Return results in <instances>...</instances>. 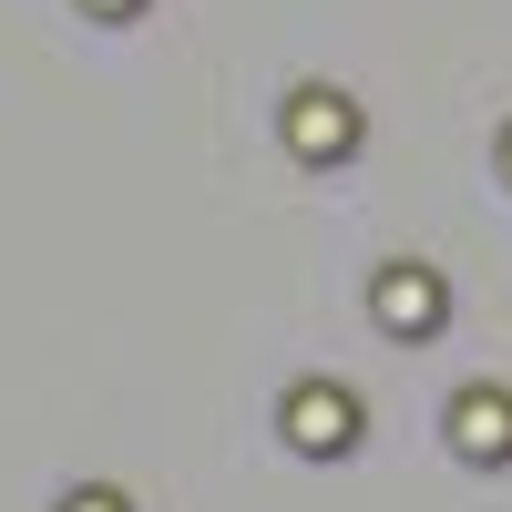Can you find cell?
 <instances>
[{"mask_svg":"<svg viewBox=\"0 0 512 512\" xmlns=\"http://www.w3.org/2000/svg\"><path fill=\"white\" fill-rule=\"evenodd\" d=\"M287 431H297V451H328V441H349V431H359V410H349V390L308 379V390H297V410H287Z\"/></svg>","mask_w":512,"mask_h":512,"instance_id":"6da1fadb","label":"cell"},{"mask_svg":"<svg viewBox=\"0 0 512 512\" xmlns=\"http://www.w3.org/2000/svg\"><path fill=\"white\" fill-rule=\"evenodd\" d=\"M379 318H390L400 338H431V328H441V287H431V277H410V267H400V277H379Z\"/></svg>","mask_w":512,"mask_h":512,"instance_id":"7a4b0ae2","label":"cell"},{"mask_svg":"<svg viewBox=\"0 0 512 512\" xmlns=\"http://www.w3.org/2000/svg\"><path fill=\"white\" fill-rule=\"evenodd\" d=\"M461 441H472V451L512 441V410H492V390H472V410H461Z\"/></svg>","mask_w":512,"mask_h":512,"instance_id":"3957f363","label":"cell"},{"mask_svg":"<svg viewBox=\"0 0 512 512\" xmlns=\"http://www.w3.org/2000/svg\"><path fill=\"white\" fill-rule=\"evenodd\" d=\"M297 144H349V113H328V103H297Z\"/></svg>","mask_w":512,"mask_h":512,"instance_id":"277c9868","label":"cell"},{"mask_svg":"<svg viewBox=\"0 0 512 512\" xmlns=\"http://www.w3.org/2000/svg\"><path fill=\"white\" fill-rule=\"evenodd\" d=\"M62 512H123V502H113V492H72Z\"/></svg>","mask_w":512,"mask_h":512,"instance_id":"5b68a950","label":"cell"}]
</instances>
